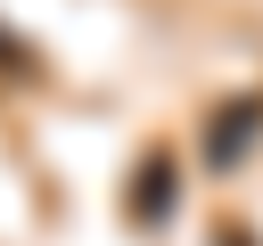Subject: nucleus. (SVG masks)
<instances>
[{
	"label": "nucleus",
	"instance_id": "f257e3e1",
	"mask_svg": "<svg viewBox=\"0 0 263 246\" xmlns=\"http://www.w3.org/2000/svg\"><path fill=\"white\" fill-rule=\"evenodd\" d=\"M247 131H255V107H230V115H214V164H238L247 156Z\"/></svg>",
	"mask_w": 263,
	"mask_h": 246
},
{
	"label": "nucleus",
	"instance_id": "f03ea898",
	"mask_svg": "<svg viewBox=\"0 0 263 246\" xmlns=\"http://www.w3.org/2000/svg\"><path fill=\"white\" fill-rule=\"evenodd\" d=\"M132 213H140V221H164V213H173V164H164V156L140 172V197H132Z\"/></svg>",
	"mask_w": 263,
	"mask_h": 246
}]
</instances>
